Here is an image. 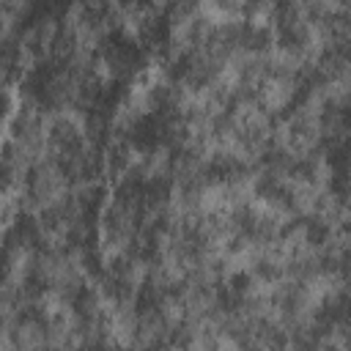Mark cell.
Returning <instances> with one entry per match:
<instances>
[{
  "label": "cell",
  "mask_w": 351,
  "mask_h": 351,
  "mask_svg": "<svg viewBox=\"0 0 351 351\" xmlns=\"http://www.w3.org/2000/svg\"><path fill=\"white\" fill-rule=\"evenodd\" d=\"M291 96H293V82H291V77H285V74L269 77V80L261 85V101H263V107H269V110L285 107V104L291 101Z\"/></svg>",
  "instance_id": "1"
}]
</instances>
